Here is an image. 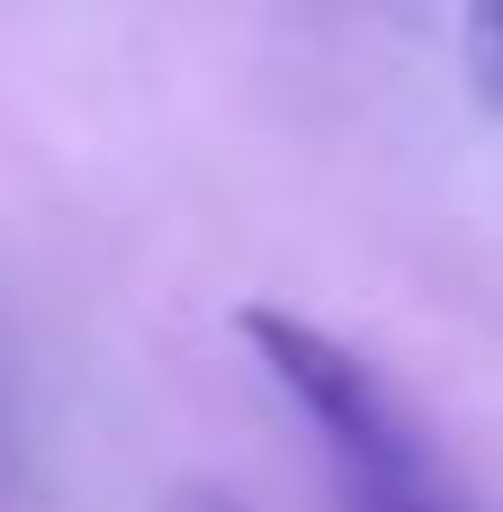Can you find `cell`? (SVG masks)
I'll list each match as a JSON object with an SVG mask.
<instances>
[{"mask_svg": "<svg viewBox=\"0 0 503 512\" xmlns=\"http://www.w3.org/2000/svg\"><path fill=\"white\" fill-rule=\"evenodd\" d=\"M234 333L261 360V378L297 405V423L315 432V459L342 512H477V495L450 477V459L414 423V405L351 342H333L324 324L288 306H243Z\"/></svg>", "mask_w": 503, "mask_h": 512, "instance_id": "cell-1", "label": "cell"}, {"mask_svg": "<svg viewBox=\"0 0 503 512\" xmlns=\"http://www.w3.org/2000/svg\"><path fill=\"white\" fill-rule=\"evenodd\" d=\"M459 63H468L477 108H486V117H503V0L468 9V27H459Z\"/></svg>", "mask_w": 503, "mask_h": 512, "instance_id": "cell-2", "label": "cell"}]
</instances>
